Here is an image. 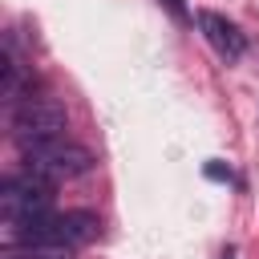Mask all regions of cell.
<instances>
[{"instance_id":"cell-1","label":"cell","mask_w":259,"mask_h":259,"mask_svg":"<svg viewBox=\"0 0 259 259\" xmlns=\"http://www.w3.org/2000/svg\"><path fill=\"white\" fill-rule=\"evenodd\" d=\"M24 150V170L49 178V182H61V178H81L93 170V154L77 142H36V146H20Z\"/></svg>"},{"instance_id":"cell-2","label":"cell","mask_w":259,"mask_h":259,"mask_svg":"<svg viewBox=\"0 0 259 259\" xmlns=\"http://www.w3.org/2000/svg\"><path fill=\"white\" fill-rule=\"evenodd\" d=\"M53 206V182L24 170V174H8L0 186V214L4 223H24V219H45Z\"/></svg>"},{"instance_id":"cell-3","label":"cell","mask_w":259,"mask_h":259,"mask_svg":"<svg viewBox=\"0 0 259 259\" xmlns=\"http://www.w3.org/2000/svg\"><path fill=\"white\" fill-rule=\"evenodd\" d=\"M69 125V113L57 97H24L12 109V134L20 146H36V142H57Z\"/></svg>"},{"instance_id":"cell-4","label":"cell","mask_w":259,"mask_h":259,"mask_svg":"<svg viewBox=\"0 0 259 259\" xmlns=\"http://www.w3.org/2000/svg\"><path fill=\"white\" fill-rule=\"evenodd\" d=\"M198 28H202V36H206V45L223 57V61H239L243 53H247V36L239 32V24H231L227 16H219V12H198Z\"/></svg>"},{"instance_id":"cell-5","label":"cell","mask_w":259,"mask_h":259,"mask_svg":"<svg viewBox=\"0 0 259 259\" xmlns=\"http://www.w3.org/2000/svg\"><path fill=\"white\" fill-rule=\"evenodd\" d=\"M101 235V219L93 210H65V214H53V239L57 247H85Z\"/></svg>"},{"instance_id":"cell-6","label":"cell","mask_w":259,"mask_h":259,"mask_svg":"<svg viewBox=\"0 0 259 259\" xmlns=\"http://www.w3.org/2000/svg\"><path fill=\"white\" fill-rule=\"evenodd\" d=\"M0 73H4V81H0V93H4V101H16V97H20V61H16L12 45L4 49V65H0Z\"/></svg>"},{"instance_id":"cell-7","label":"cell","mask_w":259,"mask_h":259,"mask_svg":"<svg viewBox=\"0 0 259 259\" xmlns=\"http://www.w3.org/2000/svg\"><path fill=\"white\" fill-rule=\"evenodd\" d=\"M4 259H69V247H16L4 251Z\"/></svg>"},{"instance_id":"cell-8","label":"cell","mask_w":259,"mask_h":259,"mask_svg":"<svg viewBox=\"0 0 259 259\" xmlns=\"http://www.w3.org/2000/svg\"><path fill=\"white\" fill-rule=\"evenodd\" d=\"M158 4L170 12L174 24H190V8H186V0H158Z\"/></svg>"},{"instance_id":"cell-9","label":"cell","mask_w":259,"mask_h":259,"mask_svg":"<svg viewBox=\"0 0 259 259\" xmlns=\"http://www.w3.org/2000/svg\"><path fill=\"white\" fill-rule=\"evenodd\" d=\"M202 174H206L210 182H231V166H227V162H206Z\"/></svg>"},{"instance_id":"cell-10","label":"cell","mask_w":259,"mask_h":259,"mask_svg":"<svg viewBox=\"0 0 259 259\" xmlns=\"http://www.w3.org/2000/svg\"><path fill=\"white\" fill-rule=\"evenodd\" d=\"M219 259H235V247H223V255Z\"/></svg>"}]
</instances>
